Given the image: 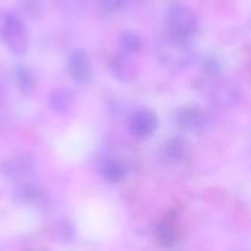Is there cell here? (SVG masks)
<instances>
[{
  "instance_id": "8",
  "label": "cell",
  "mask_w": 251,
  "mask_h": 251,
  "mask_svg": "<svg viewBox=\"0 0 251 251\" xmlns=\"http://www.w3.org/2000/svg\"><path fill=\"white\" fill-rule=\"evenodd\" d=\"M187 154H188V147L182 138H171L166 141L163 147V157L171 165L181 163L187 157Z\"/></svg>"
},
{
  "instance_id": "7",
  "label": "cell",
  "mask_w": 251,
  "mask_h": 251,
  "mask_svg": "<svg viewBox=\"0 0 251 251\" xmlns=\"http://www.w3.org/2000/svg\"><path fill=\"white\" fill-rule=\"evenodd\" d=\"M110 72L121 82H132L137 76L134 65L125 54H118L110 62Z\"/></svg>"
},
{
  "instance_id": "12",
  "label": "cell",
  "mask_w": 251,
  "mask_h": 251,
  "mask_svg": "<svg viewBox=\"0 0 251 251\" xmlns=\"http://www.w3.org/2000/svg\"><path fill=\"white\" fill-rule=\"evenodd\" d=\"M72 101V96L65 88H57L50 94V106L56 112H65L69 109Z\"/></svg>"
},
{
  "instance_id": "14",
  "label": "cell",
  "mask_w": 251,
  "mask_h": 251,
  "mask_svg": "<svg viewBox=\"0 0 251 251\" xmlns=\"http://www.w3.org/2000/svg\"><path fill=\"white\" fill-rule=\"evenodd\" d=\"M119 44L124 53H134L141 49V40L135 32L125 31L119 38Z\"/></svg>"
},
{
  "instance_id": "6",
  "label": "cell",
  "mask_w": 251,
  "mask_h": 251,
  "mask_svg": "<svg viewBox=\"0 0 251 251\" xmlns=\"http://www.w3.org/2000/svg\"><path fill=\"white\" fill-rule=\"evenodd\" d=\"M176 122L178 126L194 132V134H201L209 129L210 119L209 116L199 107H182L179 109L176 115Z\"/></svg>"
},
{
  "instance_id": "15",
  "label": "cell",
  "mask_w": 251,
  "mask_h": 251,
  "mask_svg": "<svg viewBox=\"0 0 251 251\" xmlns=\"http://www.w3.org/2000/svg\"><path fill=\"white\" fill-rule=\"evenodd\" d=\"M40 197V193L35 187H31V185H25L22 187L21 190H18L15 193V199L18 203H24V204H28V203H32V201H37V199Z\"/></svg>"
},
{
  "instance_id": "1",
  "label": "cell",
  "mask_w": 251,
  "mask_h": 251,
  "mask_svg": "<svg viewBox=\"0 0 251 251\" xmlns=\"http://www.w3.org/2000/svg\"><path fill=\"white\" fill-rule=\"evenodd\" d=\"M0 40L15 56H24L28 51V29L16 13L0 12Z\"/></svg>"
},
{
  "instance_id": "10",
  "label": "cell",
  "mask_w": 251,
  "mask_h": 251,
  "mask_svg": "<svg viewBox=\"0 0 251 251\" xmlns=\"http://www.w3.org/2000/svg\"><path fill=\"white\" fill-rule=\"evenodd\" d=\"M209 97H210L209 100L215 106H221V107L234 106L238 101V93L234 88L228 87V85H216V87H213Z\"/></svg>"
},
{
  "instance_id": "9",
  "label": "cell",
  "mask_w": 251,
  "mask_h": 251,
  "mask_svg": "<svg viewBox=\"0 0 251 251\" xmlns=\"http://www.w3.org/2000/svg\"><path fill=\"white\" fill-rule=\"evenodd\" d=\"M13 76H15V82L21 93H24L26 96L34 93V90L37 87V76L28 66H24V65L15 66Z\"/></svg>"
},
{
  "instance_id": "3",
  "label": "cell",
  "mask_w": 251,
  "mask_h": 251,
  "mask_svg": "<svg viewBox=\"0 0 251 251\" xmlns=\"http://www.w3.org/2000/svg\"><path fill=\"white\" fill-rule=\"evenodd\" d=\"M156 54L159 60L171 69H182L190 63L191 59L188 46L172 38L166 41H159L156 44Z\"/></svg>"
},
{
  "instance_id": "16",
  "label": "cell",
  "mask_w": 251,
  "mask_h": 251,
  "mask_svg": "<svg viewBox=\"0 0 251 251\" xmlns=\"http://www.w3.org/2000/svg\"><path fill=\"white\" fill-rule=\"evenodd\" d=\"M125 1H126V0H99L101 10L106 12V13L119 12V10L125 6Z\"/></svg>"
},
{
  "instance_id": "5",
  "label": "cell",
  "mask_w": 251,
  "mask_h": 251,
  "mask_svg": "<svg viewBox=\"0 0 251 251\" xmlns=\"http://www.w3.org/2000/svg\"><path fill=\"white\" fill-rule=\"evenodd\" d=\"M68 74L78 85H88L93 76L91 62L84 50H74L68 57Z\"/></svg>"
},
{
  "instance_id": "13",
  "label": "cell",
  "mask_w": 251,
  "mask_h": 251,
  "mask_svg": "<svg viewBox=\"0 0 251 251\" xmlns=\"http://www.w3.org/2000/svg\"><path fill=\"white\" fill-rule=\"evenodd\" d=\"M156 238L162 246L171 247L175 243L176 238V232L174 229V226L168 222H162L156 226Z\"/></svg>"
},
{
  "instance_id": "4",
  "label": "cell",
  "mask_w": 251,
  "mask_h": 251,
  "mask_svg": "<svg viewBox=\"0 0 251 251\" xmlns=\"http://www.w3.org/2000/svg\"><path fill=\"white\" fill-rule=\"evenodd\" d=\"M159 128L157 116L149 109H138L132 113L129 119V129L134 137L140 140H147L154 135Z\"/></svg>"
},
{
  "instance_id": "2",
  "label": "cell",
  "mask_w": 251,
  "mask_h": 251,
  "mask_svg": "<svg viewBox=\"0 0 251 251\" xmlns=\"http://www.w3.org/2000/svg\"><path fill=\"white\" fill-rule=\"evenodd\" d=\"M168 31L172 40L188 44L199 29V19L196 13L185 6H174L168 12Z\"/></svg>"
},
{
  "instance_id": "11",
  "label": "cell",
  "mask_w": 251,
  "mask_h": 251,
  "mask_svg": "<svg viewBox=\"0 0 251 251\" xmlns=\"http://www.w3.org/2000/svg\"><path fill=\"white\" fill-rule=\"evenodd\" d=\"M100 172H101L103 178L109 182H121L125 178L124 166L113 159L104 160L100 166Z\"/></svg>"
}]
</instances>
